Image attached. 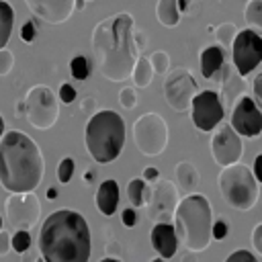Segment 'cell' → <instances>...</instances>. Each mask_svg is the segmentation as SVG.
<instances>
[{"mask_svg":"<svg viewBox=\"0 0 262 262\" xmlns=\"http://www.w3.org/2000/svg\"><path fill=\"white\" fill-rule=\"evenodd\" d=\"M135 18L129 12H117L98 20L92 29V53L98 72L108 82H125L131 78L133 66L141 55L135 43Z\"/></svg>","mask_w":262,"mask_h":262,"instance_id":"6da1fadb","label":"cell"},{"mask_svg":"<svg viewBox=\"0 0 262 262\" xmlns=\"http://www.w3.org/2000/svg\"><path fill=\"white\" fill-rule=\"evenodd\" d=\"M39 252L45 262H88L90 229L74 209H55L39 229Z\"/></svg>","mask_w":262,"mask_h":262,"instance_id":"7a4b0ae2","label":"cell"},{"mask_svg":"<svg viewBox=\"0 0 262 262\" xmlns=\"http://www.w3.org/2000/svg\"><path fill=\"white\" fill-rule=\"evenodd\" d=\"M43 172V154L27 133L14 129L0 137V184L8 192H33Z\"/></svg>","mask_w":262,"mask_h":262,"instance_id":"3957f363","label":"cell"},{"mask_svg":"<svg viewBox=\"0 0 262 262\" xmlns=\"http://www.w3.org/2000/svg\"><path fill=\"white\" fill-rule=\"evenodd\" d=\"M174 229L186 250L203 252L213 239V209L205 194L188 192L174 209Z\"/></svg>","mask_w":262,"mask_h":262,"instance_id":"277c9868","label":"cell"},{"mask_svg":"<svg viewBox=\"0 0 262 262\" xmlns=\"http://www.w3.org/2000/svg\"><path fill=\"white\" fill-rule=\"evenodd\" d=\"M84 141L90 158L96 164H108L117 160L125 145L123 117L111 108L96 111L86 123Z\"/></svg>","mask_w":262,"mask_h":262,"instance_id":"5b68a950","label":"cell"},{"mask_svg":"<svg viewBox=\"0 0 262 262\" xmlns=\"http://www.w3.org/2000/svg\"><path fill=\"white\" fill-rule=\"evenodd\" d=\"M217 186L223 201L237 211L254 209L260 196V182L256 180L254 172L239 162L221 168L217 176Z\"/></svg>","mask_w":262,"mask_h":262,"instance_id":"8992f818","label":"cell"},{"mask_svg":"<svg viewBox=\"0 0 262 262\" xmlns=\"http://www.w3.org/2000/svg\"><path fill=\"white\" fill-rule=\"evenodd\" d=\"M27 113L25 119L29 121L31 127L39 129V131H47L55 125L57 117H59V98L53 94V90L45 84H37L33 86L27 96Z\"/></svg>","mask_w":262,"mask_h":262,"instance_id":"52a82bcc","label":"cell"},{"mask_svg":"<svg viewBox=\"0 0 262 262\" xmlns=\"http://www.w3.org/2000/svg\"><path fill=\"white\" fill-rule=\"evenodd\" d=\"M135 147L147 156H160L168 145V123L158 113H145L133 123Z\"/></svg>","mask_w":262,"mask_h":262,"instance_id":"ba28073f","label":"cell"},{"mask_svg":"<svg viewBox=\"0 0 262 262\" xmlns=\"http://www.w3.org/2000/svg\"><path fill=\"white\" fill-rule=\"evenodd\" d=\"M162 92H164V98L172 111L186 113L190 108L192 98L199 92V82L194 80L192 72L186 68L168 70L164 84H162Z\"/></svg>","mask_w":262,"mask_h":262,"instance_id":"9c48e42d","label":"cell"},{"mask_svg":"<svg viewBox=\"0 0 262 262\" xmlns=\"http://www.w3.org/2000/svg\"><path fill=\"white\" fill-rule=\"evenodd\" d=\"M231 61L239 76H250L262 63V35L248 27L237 31L231 43Z\"/></svg>","mask_w":262,"mask_h":262,"instance_id":"30bf717a","label":"cell"},{"mask_svg":"<svg viewBox=\"0 0 262 262\" xmlns=\"http://www.w3.org/2000/svg\"><path fill=\"white\" fill-rule=\"evenodd\" d=\"M225 117V106L215 90H199L190 102V119L199 131H213Z\"/></svg>","mask_w":262,"mask_h":262,"instance_id":"8fae6325","label":"cell"},{"mask_svg":"<svg viewBox=\"0 0 262 262\" xmlns=\"http://www.w3.org/2000/svg\"><path fill=\"white\" fill-rule=\"evenodd\" d=\"M12 229H31L41 217V203L33 192H10L4 205Z\"/></svg>","mask_w":262,"mask_h":262,"instance_id":"7c38bea8","label":"cell"},{"mask_svg":"<svg viewBox=\"0 0 262 262\" xmlns=\"http://www.w3.org/2000/svg\"><path fill=\"white\" fill-rule=\"evenodd\" d=\"M211 156L215 160V164L229 166L242 160L244 156V143H242V135L229 125V123H219L213 129V137H211Z\"/></svg>","mask_w":262,"mask_h":262,"instance_id":"4fadbf2b","label":"cell"},{"mask_svg":"<svg viewBox=\"0 0 262 262\" xmlns=\"http://www.w3.org/2000/svg\"><path fill=\"white\" fill-rule=\"evenodd\" d=\"M229 125L242 137L256 139L262 133V111H260V106L256 104V100L252 96L242 94L237 98V102L231 106Z\"/></svg>","mask_w":262,"mask_h":262,"instance_id":"5bb4252c","label":"cell"},{"mask_svg":"<svg viewBox=\"0 0 262 262\" xmlns=\"http://www.w3.org/2000/svg\"><path fill=\"white\" fill-rule=\"evenodd\" d=\"M178 205V190L170 180H158L154 190H151V199L147 203L149 207V219L154 223L160 221H168L174 219V209Z\"/></svg>","mask_w":262,"mask_h":262,"instance_id":"9a60e30c","label":"cell"},{"mask_svg":"<svg viewBox=\"0 0 262 262\" xmlns=\"http://www.w3.org/2000/svg\"><path fill=\"white\" fill-rule=\"evenodd\" d=\"M25 4L35 18L47 25H61L76 10L74 0H25Z\"/></svg>","mask_w":262,"mask_h":262,"instance_id":"2e32d148","label":"cell"},{"mask_svg":"<svg viewBox=\"0 0 262 262\" xmlns=\"http://www.w3.org/2000/svg\"><path fill=\"white\" fill-rule=\"evenodd\" d=\"M149 239H151L154 250L162 258H166V260H170L176 254V250H178V235H176L174 223H168V221L154 223L151 233H149Z\"/></svg>","mask_w":262,"mask_h":262,"instance_id":"e0dca14e","label":"cell"},{"mask_svg":"<svg viewBox=\"0 0 262 262\" xmlns=\"http://www.w3.org/2000/svg\"><path fill=\"white\" fill-rule=\"evenodd\" d=\"M119 196H121V190H119L117 180H113V178L102 180L100 186H98V190H96V196H94L96 209H98L104 217L115 215V211H117V207H119Z\"/></svg>","mask_w":262,"mask_h":262,"instance_id":"ac0fdd59","label":"cell"},{"mask_svg":"<svg viewBox=\"0 0 262 262\" xmlns=\"http://www.w3.org/2000/svg\"><path fill=\"white\" fill-rule=\"evenodd\" d=\"M199 61H201V74H203V78L211 80V78H215L221 72V68L225 63V49L219 43L217 45H207L201 51V59Z\"/></svg>","mask_w":262,"mask_h":262,"instance_id":"d6986e66","label":"cell"},{"mask_svg":"<svg viewBox=\"0 0 262 262\" xmlns=\"http://www.w3.org/2000/svg\"><path fill=\"white\" fill-rule=\"evenodd\" d=\"M174 176H176V182H178L180 190H184L186 194L192 192V190L199 186V182H201V174H199V170H196L194 164L188 162V160H182V162L176 164V168H174Z\"/></svg>","mask_w":262,"mask_h":262,"instance_id":"ffe728a7","label":"cell"},{"mask_svg":"<svg viewBox=\"0 0 262 262\" xmlns=\"http://www.w3.org/2000/svg\"><path fill=\"white\" fill-rule=\"evenodd\" d=\"M127 199L131 203V207L139 209V207H145L151 199V188L147 186V182L143 180V176H135L129 180L127 184Z\"/></svg>","mask_w":262,"mask_h":262,"instance_id":"44dd1931","label":"cell"},{"mask_svg":"<svg viewBox=\"0 0 262 262\" xmlns=\"http://www.w3.org/2000/svg\"><path fill=\"white\" fill-rule=\"evenodd\" d=\"M156 16H158V23L164 25V27H176L180 23V8H178V0H158L156 4Z\"/></svg>","mask_w":262,"mask_h":262,"instance_id":"7402d4cb","label":"cell"},{"mask_svg":"<svg viewBox=\"0 0 262 262\" xmlns=\"http://www.w3.org/2000/svg\"><path fill=\"white\" fill-rule=\"evenodd\" d=\"M154 68H151V61L147 55H139L135 66H133V72H131V80H133V86L135 88H147L151 84V78H154Z\"/></svg>","mask_w":262,"mask_h":262,"instance_id":"603a6c76","label":"cell"},{"mask_svg":"<svg viewBox=\"0 0 262 262\" xmlns=\"http://www.w3.org/2000/svg\"><path fill=\"white\" fill-rule=\"evenodd\" d=\"M14 25V10L6 0H0V49L6 47Z\"/></svg>","mask_w":262,"mask_h":262,"instance_id":"cb8c5ba5","label":"cell"},{"mask_svg":"<svg viewBox=\"0 0 262 262\" xmlns=\"http://www.w3.org/2000/svg\"><path fill=\"white\" fill-rule=\"evenodd\" d=\"M244 20L248 29L262 35V0H248L244 8Z\"/></svg>","mask_w":262,"mask_h":262,"instance_id":"d4e9b609","label":"cell"},{"mask_svg":"<svg viewBox=\"0 0 262 262\" xmlns=\"http://www.w3.org/2000/svg\"><path fill=\"white\" fill-rule=\"evenodd\" d=\"M235 35H237V27L233 23H221L219 27H215V39L223 49H231Z\"/></svg>","mask_w":262,"mask_h":262,"instance_id":"484cf974","label":"cell"},{"mask_svg":"<svg viewBox=\"0 0 262 262\" xmlns=\"http://www.w3.org/2000/svg\"><path fill=\"white\" fill-rule=\"evenodd\" d=\"M70 74H72L74 80L84 82L90 76V61H88V57H84V55L72 57V61H70Z\"/></svg>","mask_w":262,"mask_h":262,"instance_id":"4316f807","label":"cell"},{"mask_svg":"<svg viewBox=\"0 0 262 262\" xmlns=\"http://www.w3.org/2000/svg\"><path fill=\"white\" fill-rule=\"evenodd\" d=\"M147 57H149L151 68H154L156 74H160V76L168 74V70H170V55L166 51H151Z\"/></svg>","mask_w":262,"mask_h":262,"instance_id":"83f0119b","label":"cell"},{"mask_svg":"<svg viewBox=\"0 0 262 262\" xmlns=\"http://www.w3.org/2000/svg\"><path fill=\"white\" fill-rule=\"evenodd\" d=\"M10 246L16 254H25L31 246V235H29V229H16L14 235L10 237Z\"/></svg>","mask_w":262,"mask_h":262,"instance_id":"f1b7e54d","label":"cell"},{"mask_svg":"<svg viewBox=\"0 0 262 262\" xmlns=\"http://www.w3.org/2000/svg\"><path fill=\"white\" fill-rule=\"evenodd\" d=\"M74 168H76L74 158H70V156L68 158H61L59 164H57V180L61 184H68L72 180V176H74Z\"/></svg>","mask_w":262,"mask_h":262,"instance_id":"f546056e","label":"cell"},{"mask_svg":"<svg viewBox=\"0 0 262 262\" xmlns=\"http://www.w3.org/2000/svg\"><path fill=\"white\" fill-rule=\"evenodd\" d=\"M119 100H121V106H123V108L131 111V108H135V104H137V94H135V90H133L131 86H123V88L119 90Z\"/></svg>","mask_w":262,"mask_h":262,"instance_id":"4dcf8cb0","label":"cell"},{"mask_svg":"<svg viewBox=\"0 0 262 262\" xmlns=\"http://www.w3.org/2000/svg\"><path fill=\"white\" fill-rule=\"evenodd\" d=\"M35 37H37V23H35V18H29V20H25L23 27H20V39H23L25 43H33Z\"/></svg>","mask_w":262,"mask_h":262,"instance_id":"1f68e13d","label":"cell"},{"mask_svg":"<svg viewBox=\"0 0 262 262\" xmlns=\"http://www.w3.org/2000/svg\"><path fill=\"white\" fill-rule=\"evenodd\" d=\"M59 102H63V104H72L76 98H78V92H76V88L70 84V82H63L61 86H59Z\"/></svg>","mask_w":262,"mask_h":262,"instance_id":"d6a6232c","label":"cell"},{"mask_svg":"<svg viewBox=\"0 0 262 262\" xmlns=\"http://www.w3.org/2000/svg\"><path fill=\"white\" fill-rule=\"evenodd\" d=\"M12 66H14V55H12V51H8V49H0V76H8L10 74V70H12Z\"/></svg>","mask_w":262,"mask_h":262,"instance_id":"836d02e7","label":"cell"},{"mask_svg":"<svg viewBox=\"0 0 262 262\" xmlns=\"http://www.w3.org/2000/svg\"><path fill=\"white\" fill-rule=\"evenodd\" d=\"M225 262H258V258L250 250H235L225 258Z\"/></svg>","mask_w":262,"mask_h":262,"instance_id":"e575fe53","label":"cell"},{"mask_svg":"<svg viewBox=\"0 0 262 262\" xmlns=\"http://www.w3.org/2000/svg\"><path fill=\"white\" fill-rule=\"evenodd\" d=\"M229 233V227H227V221L223 219H217L213 221V239H225Z\"/></svg>","mask_w":262,"mask_h":262,"instance_id":"d590c367","label":"cell"},{"mask_svg":"<svg viewBox=\"0 0 262 262\" xmlns=\"http://www.w3.org/2000/svg\"><path fill=\"white\" fill-rule=\"evenodd\" d=\"M80 111H82V115L92 117V115L98 111V108H96V100H94L92 96H84L82 102H80Z\"/></svg>","mask_w":262,"mask_h":262,"instance_id":"8d00e7d4","label":"cell"},{"mask_svg":"<svg viewBox=\"0 0 262 262\" xmlns=\"http://www.w3.org/2000/svg\"><path fill=\"white\" fill-rule=\"evenodd\" d=\"M121 221L125 227H133L137 223V213H135V207H127L121 211Z\"/></svg>","mask_w":262,"mask_h":262,"instance_id":"74e56055","label":"cell"},{"mask_svg":"<svg viewBox=\"0 0 262 262\" xmlns=\"http://www.w3.org/2000/svg\"><path fill=\"white\" fill-rule=\"evenodd\" d=\"M252 92H254V100H256V104L262 108V72L254 76V82H252Z\"/></svg>","mask_w":262,"mask_h":262,"instance_id":"f35d334b","label":"cell"},{"mask_svg":"<svg viewBox=\"0 0 262 262\" xmlns=\"http://www.w3.org/2000/svg\"><path fill=\"white\" fill-rule=\"evenodd\" d=\"M252 246H254V250L262 256V223H258V225L252 229Z\"/></svg>","mask_w":262,"mask_h":262,"instance_id":"ab89813d","label":"cell"},{"mask_svg":"<svg viewBox=\"0 0 262 262\" xmlns=\"http://www.w3.org/2000/svg\"><path fill=\"white\" fill-rule=\"evenodd\" d=\"M10 237H12V235H10L6 229H0V256H6V254L12 250Z\"/></svg>","mask_w":262,"mask_h":262,"instance_id":"60d3db41","label":"cell"},{"mask_svg":"<svg viewBox=\"0 0 262 262\" xmlns=\"http://www.w3.org/2000/svg\"><path fill=\"white\" fill-rule=\"evenodd\" d=\"M106 256H113V258H121V244L117 242V239H111L108 244H106Z\"/></svg>","mask_w":262,"mask_h":262,"instance_id":"b9f144b4","label":"cell"},{"mask_svg":"<svg viewBox=\"0 0 262 262\" xmlns=\"http://www.w3.org/2000/svg\"><path fill=\"white\" fill-rule=\"evenodd\" d=\"M143 180H145V182H158V180H160V170H158V168H151V166L145 168V170H143Z\"/></svg>","mask_w":262,"mask_h":262,"instance_id":"7bdbcfd3","label":"cell"},{"mask_svg":"<svg viewBox=\"0 0 262 262\" xmlns=\"http://www.w3.org/2000/svg\"><path fill=\"white\" fill-rule=\"evenodd\" d=\"M254 176H256V180L262 184V154H258L256 156V160H254Z\"/></svg>","mask_w":262,"mask_h":262,"instance_id":"ee69618b","label":"cell"},{"mask_svg":"<svg viewBox=\"0 0 262 262\" xmlns=\"http://www.w3.org/2000/svg\"><path fill=\"white\" fill-rule=\"evenodd\" d=\"M135 43H137L139 51H141V49L147 45V37H145V35H143V31H139V29L135 31Z\"/></svg>","mask_w":262,"mask_h":262,"instance_id":"f6af8a7d","label":"cell"},{"mask_svg":"<svg viewBox=\"0 0 262 262\" xmlns=\"http://www.w3.org/2000/svg\"><path fill=\"white\" fill-rule=\"evenodd\" d=\"M14 111H16V117H25V113H27V102H25V98L16 104V108H14Z\"/></svg>","mask_w":262,"mask_h":262,"instance_id":"bcb514c9","label":"cell"},{"mask_svg":"<svg viewBox=\"0 0 262 262\" xmlns=\"http://www.w3.org/2000/svg\"><path fill=\"white\" fill-rule=\"evenodd\" d=\"M194 254H196V252H192V250H186V254L182 256V262H199Z\"/></svg>","mask_w":262,"mask_h":262,"instance_id":"7dc6e473","label":"cell"},{"mask_svg":"<svg viewBox=\"0 0 262 262\" xmlns=\"http://www.w3.org/2000/svg\"><path fill=\"white\" fill-rule=\"evenodd\" d=\"M190 2H192V0H178V8H180V12H186V10L190 8Z\"/></svg>","mask_w":262,"mask_h":262,"instance_id":"c3c4849f","label":"cell"},{"mask_svg":"<svg viewBox=\"0 0 262 262\" xmlns=\"http://www.w3.org/2000/svg\"><path fill=\"white\" fill-rule=\"evenodd\" d=\"M47 199H49V201H53V199H57V188H53V186H49V188H47Z\"/></svg>","mask_w":262,"mask_h":262,"instance_id":"681fc988","label":"cell"},{"mask_svg":"<svg viewBox=\"0 0 262 262\" xmlns=\"http://www.w3.org/2000/svg\"><path fill=\"white\" fill-rule=\"evenodd\" d=\"M84 4H86V0H74V6H76V10H82V8H84Z\"/></svg>","mask_w":262,"mask_h":262,"instance_id":"f907efd6","label":"cell"},{"mask_svg":"<svg viewBox=\"0 0 262 262\" xmlns=\"http://www.w3.org/2000/svg\"><path fill=\"white\" fill-rule=\"evenodd\" d=\"M98 262H121V258H113V256H104L102 260H98Z\"/></svg>","mask_w":262,"mask_h":262,"instance_id":"816d5d0a","label":"cell"},{"mask_svg":"<svg viewBox=\"0 0 262 262\" xmlns=\"http://www.w3.org/2000/svg\"><path fill=\"white\" fill-rule=\"evenodd\" d=\"M4 135V119H2V115H0V137Z\"/></svg>","mask_w":262,"mask_h":262,"instance_id":"f5cc1de1","label":"cell"},{"mask_svg":"<svg viewBox=\"0 0 262 262\" xmlns=\"http://www.w3.org/2000/svg\"><path fill=\"white\" fill-rule=\"evenodd\" d=\"M151 262H168V260H166V258H162V256H160V258H154V260H151Z\"/></svg>","mask_w":262,"mask_h":262,"instance_id":"db71d44e","label":"cell"},{"mask_svg":"<svg viewBox=\"0 0 262 262\" xmlns=\"http://www.w3.org/2000/svg\"><path fill=\"white\" fill-rule=\"evenodd\" d=\"M2 223H4V219H2V217H0V229H2Z\"/></svg>","mask_w":262,"mask_h":262,"instance_id":"11a10c76","label":"cell"}]
</instances>
